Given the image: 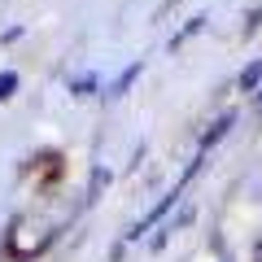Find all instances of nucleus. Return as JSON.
<instances>
[{"mask_svg": "<svg viewBox=\"0 0 262 262\" xmlns=\"http://www.w3.org/2000/svg\"><path fill=\"white\" fill-rule=\"evenodd\" d=\"M232 122H236V114H223V118H219L214 127L206 131V140H201V149H210V144H219V140L227 136V127H232Z\"/></svg>", "mask_w": 262, "mask_h": 262, "instance_id": "f257e3e1", "label": "nucleus"}, {"mask_svg": "<svg viewBox=\"0 0 262 262\" xmlns=\"http://www.w3.org/2000/svg\"><path fill=\"white\" fill-rule=\"evenodd\" d=\"M136 75H140V61H136V66H127V70H122V75L114 79V88H110V96H122V92H127L131 83H136Z\"/></svg>", "mask_w": 262, "mask_h": 262, "instance_id": "f03ea898", "label": "nucleus"}, {"mask_svg": "<svg viewBox=\"0 0 262 262\" xmlns=\"http://www.w3.org/2000/svg\"><path fill=\"white\" fill-rule=\"evenodd\" d=\"M105 184H110V170H101V166H96V170H92V184H88V201H96Z\"/></svg>", "mask_w": 262, "mask_h": 262, "instance_id": "7ed1b4c3", "label": "nucleus"}, {"mask_svg": "<svg viewBox=\"0 0 262 262\" xmlns=\"http://www.w3.org/2000/svg\"><path fill=\"white\" fill-rule=\"evenodd\" d=\"M258 83H262V61H253L249 70H245V75H241V88H245V92H253V88H258Z\"/></svg>", "mask_w": 262, "mask_h": 262, "instance_id": "20e7f679", "label": "nucleus"}, {"mask_svg": "<svg viewBox=\"0 0 262 262\" xmlns=\"http://www.w3.org/2000/svg\"><path fill=\"white\" fill-rule=\"evenodd\" d=\"M13 88H18V75H13V70H5V75H0V101H5V96H13Z\"/></svg>", "mask_w": 262, "mask_h": 262, "instance_id": "39448f33", "label": "nucleus"}, {"mask_svg": "<svg viewBox=\"0 0 262 262\" xmlns=\"http://www.w3.org/2000/svg\"><path fill=\"white\" fill-rule=\"evenodd\" d=\"M92 88H96V79H92V75H83V79H75V83H70V92H75V96H88Z\"/></svg>", "mask_w": 262, "mask_h": 262, "instance_id": "423d86ee", "label": "nucleus"}, {"mask_svg": "<svg viewBox=\"0 0 262 262\" xmlns=\"http://www.w3.org/2000/svg\"><path fill=\"white\" fill-rule=\"evenodd\" d=\"M258 110H262V96H258Z\"/></svg>", "mask_w": 262, "mask_h": 262, "instance_id": "0eeeda50", "label": "nucleus"}]
</instances>
